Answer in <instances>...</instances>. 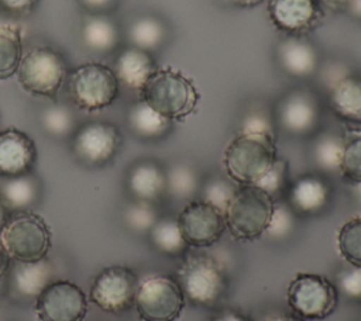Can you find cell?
Segmentation results:
<instances>
[{
    "instance_id": "obj_1",
    "label": "cell",
    "mask_w": 361,
    "mask_h": 321,
    "mask_svg": "<svg viewBox=\"0 0 361 321\" xmlns=\"http://www.w3.org/2000/svg\"><path fill=\"white\" fill-rule=\"evenodd\" d=\"M278 159L274 135L240 132L224 149L227 175L240 184H255Z\"/></svg>"
},
{
    "instance_id": "obj_2",
    "label": "cell",
    "mask_w": 361,
    "mask_h": 321,
    "mask_svg": "<svg viewBox=\"0 0 361 321\" xmlns=\"http://www.w3.org/2000/svg\"><path fill=\"white\" fill-rule=\"evenodd\" d=\"M274 207V197L255 184L235 189L223 211L230 235L237 241L259 238L267 231Z\"/></svg>"
},
{
    "instance_id": "obj_3",
    "label": "cell",
    "mask_w": 361,
    "mask_h": 321,
    "mask_svg": "<svg viewBox=\"0 0 361 321\" xmlns=\"http://www.w3.org/2000/svg\"><path fill=\"white\" fill-rule=\"evenodd\" d=\"M141 100L168 120H182L196 108L199 94L193 83L179 70L161 68L141 89Z\"/></svg>"
},
{
    "instance_id": "obj_4",
    "label": "cell",
    "mask_w": 361,
    "mask_h": 321,
    "mask_svg": "<svg viewBox=\"0 0 361 321\" xmlns=\"http://www.w3.org/2000/svg\"><path fill=\"white\" fill-rule=\"evenodd\" d=\"M66 77L63 56L44 45L34 46L23 54L17 69V79L24 92L31 96L55 100Z\"/></svg>"
},
{
    "instance_id": "obj_5",
    "label": "cell",
    "mask_w": 361,
    "mask_h": 321,
    "mask_svg": "<svg viewBox=\"0 0 361 321\" xmlns=\"http://www.w3.org/2000/svg\"><path fill=\"white\" fill-rule=\"evenodd\" d=\"M118 84L110 66L102 62H87L69 73L68 93L80 110L97 111L114 103L118 96Z\"/></svg>"
},
{
    "instance_id": "obj_6",
    "label": "cell",
    "mask_w": 361,
    "mask_h": 321,
    "mask_svg": "<svg viewBox=\"0 0 361 321\" xmlns=\"http://www.w3.org/2000/svg\"><path fill=\"white\" fill-rule=\"evenodd\" d=\"M52 232L47 221L37 213L20 211L11 215L1 232V241L17 262H35L47 258Z\"/></svg>"
},
{
    "instance_id": "obj_7",
    "label": "cell",
    "mask_w": 361,
    "mask_h": 321,
    "mask_svg": "<svg viewBox=\"0 0 361 321\" xmlns=\"http://www.w3.org/2000/svg\"><path fill=\"white\" fill-rule=\"evenodd\" d=\"M186 297L176 277L152 275L140 282L134 307L141 321H176Z\"/></svg>"
},
{
    "instance_id": "obj_8",
    "label": "cell",
    "mask_w": 361,
    "mask_h": 321,
    "mask_svg": "<svg viewBox=\"0 0 361 321\" xmlns=\"http://www.w3.org/2000/svg\"><path fill=\"white\" fill-rule=\"evenodd\" d=\"M337 287L317 273H298L286 289L289 307L307 321L329 317L337 306Z\"/></svg>"
},
{
    "instance_id": "obj_9",
    "label": "cell",
    "mask_w": 361,
    "mask_h": 321,
    "mask_svg": "<svg viewBox=\"0 0 361 321\" xmlns=\"http://www.w3.org/2000/svg\"><path fill=\"white\" fill-rule=\"evenodd\" d=\"M176 279L185 297L199 306L214 304L226 289L223 268L216 259L206 255L186 258L178 270Z\"/></svg>"
},
{
    "instance_id": "obj_10",
    "label": "cell",
    "mask_w": 361,
    "mask_h": 321,
    "mask_svg": "<svg viewBox=\"0 0 361 321\" xmlns=\"http://www.w3.org/2000/svg\"><path fill=\"white\" fill-rule=\"evenodd\" d=\"M138 284V276L128 266L111 265L96 275L89 298L106 313L121 314L134 306Z\"/></svg>"
},
{
    "instance_id": "obj_11",
    "label": "cell",
    "mask_w": 361,
    "mask_h": 321,
    "mask_svg": "<svg viewBox=\"0 0 361 321\" xmlns=\"http://www.w3.org/2000/svg\"><path fill=\"white\" fill-rule=\"evenodd\" d=\"M34 308L39 321H82L87 297L73 282L55 280L35 297Z\"/></svg>"
},
{
    "instance_id": "obj_12",
    "label": "cell",
    "mask_w": 361,
    "mask_h": 321,
    "mask_svg": "<svg viewBox=\"0 0 361 321\" xmlns=\"http://www.w3.org/2000/svg\"><path fill=\"white\" fill-rule=\"evenodd\" d=\"M176 222L188 246L195 248L214 245L226 228L223 211L206 200L189 201L180 210Z\"/></svg>"
},
{
    "instance_id": "obj_13",
    "label": "cell",
    "mask_w": 361,
    "mask_h": 321,
    "mask_svg": "<svg viewBox=\"0 0 361 321\" xmlns=\"http://www.w3.org/2000/svg\"><path fill=\"white\" fill-rule=\"evenodd\" d=\"M121 146L118 128L109 121H89L80 125L73 135V153L87 166L109 163Z\"/></svg>"
},
{
    "instance_id": "obj_14",
    "label": "cell",
    "mask_w": 361,
    "mask_h": 321,
    "mask_svg": "<svg viewBox=\"0 0 361 321\" xmlns=\"http://www.w3.org/2000/svg\"><path fill=\"white\" fill-rule=\"evenodd\" d=\"M37 163V146L24 131L10 127L0 131V176L13 179L30 175Z\"/></svg>"
},
{
    "instance_id": "obj_15",
    "label": "cell",
    "mask_w": 361,
    "mask_h": 321,
    "mask_svg": "<svg viewBox=\"0 0 361 321\" xmlns=\"http://www.w3.org/2000/svg\"><path fill=\"white\" fill-rule=\"evenodd\" d=\"M268 14L274 25L290 34L310 30L320 17L319 0H269Z\"/></svg>"
},
{
    "instance_id": "obj_16",
    "label": "cell",
    "mask_w": 361,
    "mask_h": 321,
    "mask_svg": "<svg viewBox=\"0 0 361 321\" xmlns=\"http://www.w3.org/2000/svg\"><path fill=\"white\" fill-rule=\"evenodd\" d=\"M118 82L130 89L140 90L144 87L151 75L157 70L154 58L137 46L126 48L120 52L113 68Z\"/></svg>"
},
{
    "instance_id": "obj_17",
    "label": "cell",
    "mask_w": 361,
    "mask_h": 321,
    "mask_svg": "<svg viewBox=\"0 0 361 321\" xmlns=\"http://www.w3.org/2000/svg\"><path fill=\"white\" fill-rule=\"evenodd\" d=\"M127 186L135 200L152 203L166 190V173L154 162H140L128 172Z\"/></svg>"
},
{
    "instance_id": "obj_18",
    "label": "cell",
    "mask_w": 361,
    "mask_h": 321,
    "mask_svg": "<svg viewBox=\"0 0 361 321\" xmlns=\"http://www.w3.org/2000/svg\"><path fill=\"white\" fill-rule=\"evenodd\" d=\"M330 107L343 120L361 122V79L340 76L330 87Z\"/></svg>"
},
{
    "instance_id": "obj_19",
    "label": "cell",
    "mask_w": 361,
    "mask_h": 321,
    "mask_svg": "<svg viewBox=\"0 0 361 321\" xmlns=\"http://www.w3.org/2000/svg\"><path fill=\"white\" fill-rule=\"evenodd\" d=\"M279 118L288 131L305 134L312 130L317 121L316 103L307 94L295 93L282 103Z\"/></svg>"
},
{
    "instance_id": "obj_20",
    "label": "cell",
    "mask_w": 361,
    "mask_h": 321,
    "mask_svg": "<svg viewBox=\"0 0 361 321\" xmlns=\"http://www.w3.org/2000/svg\"><path fill=\"white\" fill-rule=\"evenodd\" d=\"M51 263L45 259L35 262H18L13 272V286L17 293L35 298L52 280Z\"/></svg>"
},
{
    "instance_id": "obj_21",
    "label": "cell",
    "mask_w": 361,
    "mask_h": 321,
    "mask_svg": "<svg viewBox=\"0 0 361 321\" xmlns=\"http://www.w3.org/2000/svg\"><path fill=\"white\" fill-rule=\"evenodd\" d=\"M329 200V189L317 176H303L296 180L290 190V201L293 207L302 213H317Z\"/></svg>"
},
{
    "instance_id": "obj_22",
    "label": "cell",
    "mask_w": 361,
    "mask_h": 321,
    "mask_svg": "<svg viewBox=\"0 0 361 321\" xmlns=\"http://www.w3.org/2000/svg\"><path fill=\"white\" fill-rule=\"evenodd\" d=\"M23 58V32L14 23L0 24V80L17 73Z\"/></svg>"
},
{
    "instance_id": "obj_23",
    "label": "cell",
    "mask_w": 361,
    "mask_h": 321,
    "mask_svg": "<svg viewBox=\"0 0 361 321\" xmlns=\"http://www.w3.org/2000/svg\"><path fill=\"white\" fill-rule=\"evenodd\" d=\"M282 66L295 76H307L313 73L317 65V55L313 46L300 39H286L279 48Z\"/></svg>"
},
{
    "instance_id": "obj_24",
    "label": "cell",
    "mask_w": 361,
    "mask_h": 321,
    "mask_svg": "<svg viewBox=\"0 0 361 321\" xmlns=\"http://www.w3.org/2000/svg\"><path fill=\"white\" fill-rule=\"evenodd\" d=\"M82 38L92 51L109 52L117 45L120 34L116 23L109 17L92 15L83 23Z\"/></svg>"
},
{
    "instance_id": "obj_25",
    "label": "cell",
    "mask_w": 361,
    "mask_h": 321,
    "mask_svg": "<svg viewBox=\"0 0 361 321\" xmlns=\"http://www.w3.org/2000/svg\"><path fill=\"white\" fill-rule=\"evenodd\" d=\"M128 124L138 137L157 138L168 131L171 120L140 100L128 111Z\"/></svg>"
},
{
    "instance_id": "obj_26",
    "label": "cell",
    "mask_w": 361,
    "mask_h": 321,
    "mask_svg": "<svg viewBox=\"0 0 361 321\" xmlns=\"http://www.w3.org/2000/svg\"><path fill=\"white\" fill-rule=\"evenodd\" d=\"M0 193L11 210L25 211L37 201L39 186L37 179L30 173L13 179H6Z\"/></svg>"
},
{
    "instance_id": "obj_27",
    "label": "cell",
    "mask_w": 361,
    "mask_h": 321,
    "mask_svg": "<svg viewBox=\"0 0 361 321\" xmlns=\"http://www.w3.org/2000/svg\"><path fill=\"white\" fill-rule=\"evenodd\" d=\"M149 238L159 252L169 256L182 255L188 248L178 222L173 218H158L149 229Z\"/></svg>"
},
{
    "instance_id": "obj_28",
    "label": "cell",
    "mask_w": 361,
    "mask_h": 321,
    "mask_svg": "<svg viewBox=\"0 0 361 321\" xmlns=\"http://www.w3.org/2000/svg\"><path fill=\"white\" fill-rule=\"evenodd\" d=\"M337 249L351 266H361V217L347 220L337 231Z\"/></svg>"
},
{
    "instance_id": "obj_29",
    "label": "cell",
    "mask_w": 361,
    "mask_h": 321,
    "mask_svg": "<svg viewBox=\"0 0 361 321\" xmlns=\"http://www.w3.org/2000/svg\"><path fill=\"white\" fill-rule=\"evenodd\" d=\"M164 27L162 24L152 17H141L135 20L128 30L130 41L133 46L141 48L144 51H149L157 48L164 39Z\"/></svg>"
},
{
    "instance_id": "obj_30",
    "label": "cell",
    "mask_w": 361,
    "mask_h": 321,
    "mask_svg": "<svg viewBox=\"0 0 361 321\" xmlns=\"http://www.w3.org/2000/svg\"><path fill=\"white\" fill-rule=\"evenodd\" d=\"M340 172L351 183H361V131H354L344 139Z\"/></svg>"
},
{
    "instance_id": "obj_31",
    "label": "cell",
    "mask_w": 361,
    "mask_h": 321,
    "mask_svg": "<svg viewBox=\"0 0 361 321\" xmlns=\"http://www.w3.org/2000/svg\"><path fill=\"white\" fill-rule=\"evenodd\" d=\"M344 139L336 135H323L314 146V159L326 170H340Z\"/></svg>"
},
{
    "instance_id": "obj_32",
    "label": "cell",
    "mask_w": 361,
    "mask_h": 321,
    "mask_svg": "<svg viewBox=\"0 0 361 321\" xmlns=\"http://www.w3.org/2000/svg\"><path fill=\"white\" fill-rule=\"evenodd\" d=\"M197 186V179L195 172L183 165H176L166 173V190L178 197L185 199L195 193Z\"/></svg>"
},
{
    "instance_id": "obj_33",
    "label": "cell",
    "mask_w": 361,
    "mask_h": 321,
    "mask_svg": "<svg viewBox=\"0 0 361 321\" xmlns=\"http://www.w3.org/2000/svg\"><path fill=\"white\" fill-rule=\"evenodd\" d=\"M42 127L45 131L54 137H63L73 130V114L65 106H52L44 110L42 117Z\"/></svg>"
},
{
    "instance_id": "obj_34",
    "label": "cell",
    "mask_w": 361,
    "mask_h": 321,
    "mask_svg": "<svg viewBox=\"0 0 361 321\" xmlns=\"http://www.w3.org/2000/svg\"><path fill=\"white\" fill-rule=\"evenodd\" d=\"M157 220H158L157 211L152 203H148V201L135 200L126 210V221L128 227L138 232L141 231L149 232V229L157 222Z\"/></svg>"
},
{
    "instance_id": "obj_35",
    "label": "cell",
    "mask_w": 361,
    "mask_h": 321,
    "mask_svg": "<svg viewBox=\"0 0 361 321\" xmlns=\"http://www.w3.org/2000/svg\"><path fill=\"white\" fill-rule=\"evenodd\" d=\"M292 228H293V215L290 210L283 204H275L265 234H268L275 239H279L286 237L292 231Z\"/></svg>"
},
{
    "instance_id": "obj_36",
    "label": "cell",
    "mask_w": 361,
    "mask_h": 321,
    "mask_svg": "<svg viewBox=\"0 0 361 321\" xmlns=\"http://www.w3.org/2000/svg\"><path fill=\"white\" fill-rule=\"evenodd\" d=\"M234 191H235V189L228 182H226L223 179H213L204 186V191H203L204 199L203 200L209 201L210 204H213L217 208H220L221 211H224V208Z\"/></svg>"
},
{
    "instance_id": "obj_37",
    "label": "cell",
    "mask_w": 361,
    "mask_h": 321,
    "mask_svg": "<svg viewBox=\"0 0 361 321\" xmlns=\"http://www.w3.org/2000/svg\"><path fill=\"white\" fill-rule=\"evenodd\" d=\"M286 172H288L286 162L278 158L275 160V163L271 166V169L259 179L258 183H255V186L261 187L268 194L274 196L276 191H279L283 187L285 179H286Z\"/></svg>"
},
{
    "instance_id": "obj_38",
    "label": "cell",
    "mask_w": 361,
    "mask_h": 321,
    "mask_svg": "<svg viewBox=\"0 0 361 321\" xmlns=\"http://www.w3.org/2000/svg\"><path fill=\"white\" fill-rule=\"evenodd\" d=\"M338 287L351 300H361V266H351L338 276Z\"/></svg>"
},
{
    "instance_id": "obj_39",
    "label": "cell",
    "mask_w": 361,
    "mask_h": 321,
    "mask_svg": "<svg viewBox=\"0 0 361 321\" xmlns=\"http://www.w3.org/2000/svg\"><path fill=\"white\" fill-rule=\"evenodd\" d=\"M241 132L274 135L271 120L265 114H262V113H251V114H248L243 120V122H241Z\"/></svg>"
},
{
    "instance_id": "obj_40",
    "label": "cell",
    "mask_w": 361,
    "mask_h": 321,
    "mask_svg": "<svg viewBox=\"0 0 361 321\" xmlns=\"http://www.w3.org/2000/svg\"><path fill=\"white\" fill-rule=\"evenodd\" d=\"M39 0H0V10L11 17H27L35 11Z\"/></svg>"
},
{
    "instance_id": "obj_41",
    "label": "cell",
    "mask_w": 361,
    "mask_h": 321,
    "mask_svg": "<svg viewBox=\"0 0 361 321\" xmlns=\"http://www.w3.org/2000/svg\"><path fill=\"white\" fill-rule=\"evenodd\" d=\"M212 321H247V318L235 310H224L219 313Z\"/></svg>"
},
{
    "instance_id": "obj_42",
    "label": "cell",
    "mask_w": 361,
    "mask_h": 321,
    "mask_svg": "<svg viewBox=\"0 0 361 321\" xmlns=\"http://www.w3.org/2000/svg\"><path fill=\"white\" fill-rule=\"evenodd\" d=\"M80 3L89 8V10H93V11H103L106 8H109L114 0H80Z\"/></svg>"
},
{
    "instance_id": "obj_43",
    "label": "cell",
    "mask_w": 361,
    "mask_h": 321,
    "mask_svg": "<svg viewBox=\"0 0 361 321\" xmlns=\"http://www.w3.org/2000/svg\"><path fill=\"white\" fill-rule=\"evenodd\" d=\"M10 217H11V208L8 207V204L6 203L4 197L0 193V235H1L3 229L6 228Z\"/></svg>"
},
{
    "instance_id": "obj_44",
    "label": "cell",
    "mask_w": 361,
    "mask_h": 321,
    "mask_svg": "<svg viewBox=\"0 0 361 321\" xmlns=\"http://www.w3.org/2000/svg\"><path fill=\"white\" fill-rule=\"evenodd\" d=\"M10 262H11V256L7 252L3 241L0 239V279L4 276V273L8 270L10 268Z\"/></svg>"
},
{
    "instance_id": "obj_45",
    "label": "cell",
    "mask_w": 361,
    "mask_h": 321,
    "mask_svg": "<svg viewBox=\"0 0 361 321\" xmlns=\"http://www.w3.org/2000/svg\"><path fill=\"white\" fill-rule=\"evenodd\" d=\"M264 321H307L299 315H290V314H279V315H272V317H268L267 320Z\"/></svg>"
},
{
    "instance_id": "obj_46",
    "label": "cell",
    "mask_w": 361,
    "mask_h": 321,
    "mask_svg": "<svg viewBox=\"0 0 361 321\" xmlns=\"http://www.w3.org/2000/svg\"><path fill=\"white\" fill-rule=\"evenodd\" d=\"M223 1L237 6V7H254V6H258L259 3H262L264 0H223Z\"/></svg>"
},
{
    "instance_id": "obj_47",
    "label": "cell",
    "mask_w": 361,
    "mask_h": 321,
    "mask_svg": "<svg viewBox=\"0 0 361 321\" xmlns=\"http://www.w3.org/2000/svg\"><path fill=\"white\" fill-rule=\"evenodd\" d=\"M323 1H326L327 4H331V6H341V4L350 3L351 0H323Z\"/></svg>"
},
{
    "instance_id": "obj_48",
    "label": "cell",
    "mask_w": 361,
    "mask_h": 321,
    "mask_svg": "<svg viewBox=\"0 0 361 321\" xmlns=\"http://www.w3.org/2000/svg\"><path fill=\"white\" fill-rule=\"evenodd\" d=\"M354 190H355V197L361 201V183H354Z\"/></svg>"
}]
</instances>
